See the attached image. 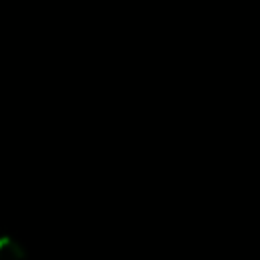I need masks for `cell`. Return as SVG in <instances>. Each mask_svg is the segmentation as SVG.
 <instances>
[{
  "label": "cell",
  "instance_id": "6da1fadb",
  "mask_svg": "<svg viewBox=\"0 0 260 260\" xmlns=\"http://www.w3.org/2000/svg\"><path fill=\"white\" fill-rule=\"evenodd\" d=\"M0 260H26V254L16 240L4 236L0 238Z\"/></svg>",
  "mask_w": 260,
  "mask_h": 260
}]
</instances>
